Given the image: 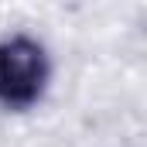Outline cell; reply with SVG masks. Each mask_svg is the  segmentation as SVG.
<instances>
[{
    "mask_svg": "<svg viewBox=\"0 0 147 147\" xmlns=\"http://www.w3.org/2000/svg\"><path fill=\"white\" fill-rule=\"evenodd\" d=\"M51 62L45 45L31 34H10L0 41V106L31 110L48 89Z\"/></svg>",
    "mask_w": 147,
    "mask_h": 147,
    "instance_id": "6da1fadb",
    "label": "cell"
}]
</instances>
